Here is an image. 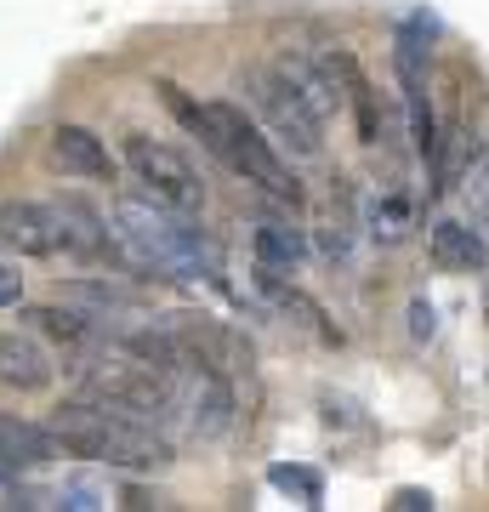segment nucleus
Returning a JSON list of instances; mask_svg holds the SVG:
<instances>
[{"label":"nucleus","instance_id":"6e6552de","mask_svg":"<svg viewBox=\"0 0 489 512\" xmlns=\"http://www.w3.org/2000/svg\"><path fill=\"white\" fill-rule=\"evenodd\" d=\"M46 154H52V165L63 171V177H80V183H114V154L109 143L97 137V131L86 126H52V137H46Z\"/></svg>","mask_w":489,"mask_h":512},{"label":"nucleus","instance_id":"7ed1b4c3","mask_svg":"<svg viewBox=\"0 0 489 512\" xmlns=\"http://www.w3.org/2000/svg\"><path fill=\"white\" fill-rule=\"evenodd\" d=\"M114 234L131 262L160 268L171 279H217L222 256L217 245L188 222V211H171L160 200H120L114 205Z\"/></svg>","mask_w":489,"mask_h":512},{"label":"nucleus","instance_id":"412c9836","mask_svg":"<svg viewBox=\"0 0 489 512\" xmlns=\"http://www.w3.org/2000/svg\"><path fill=\"white\" fill-rule=\"evenodd\" d=\"M410 330H416V336H433V308H427V302L410 308Z\"/></svg>","mask_w":489,"mask_h":512},{"label":"nucleus","instance_id":"6ab92c4d","mask_svg":"<svg viewBox=\"0 0 489 512\" xmlns=\"http://www.w3.org/2000/svg\"><path fill=\"white\" fill-rule=\"evenodd\" d=\"M393 512H433V495L427 490H399L393 495Z\"/></svg>","mask_w":489,"mask_h":512},{"label":"nucleus","instance_id":"f3484780","mask_svg":"<svg viewBox=\"0 0 489 512\" xmlns=\"http://www.w3.org/2000/svg\"><path fill=\"white\" fill-rule=\"evenodd\" d=\"M268 484L296 495L302 507H319V501H325V478L313 473V467H285V461H279V467H268Z\"/></svg>","mask_w":489,"mask_h":512},{"label":"nucleus","instance_id":"a211bd4d","mask_svg":"<svg viewBox=\"0 0 489 512\" xmlns=\"http://www.w3.org/2000/svg\"><path fill=\"white\" fill-rule=\"evenodd\" d=\"M461 188H467V200H472V205H489V160L472 165L467 177H461Z\"/></svg>","mask_w":489,"mask_h":512},{"label":"nucleus","instance_id":"2eb2a0df","mask_svg":"<svg viewBox=\"0 0 489 512\" xmlns=\"http://www.w3.org/2000/svg\"><path fill=\"white\" fill-rule=\"evenodd\" d=\"M472 160H478V143H472L467 126H455L450 137H438V148H433V194L461 188V177L472 171Z\"/></svg>","mask_w":489,"mask_h":512},{"label":"nucleus","instance_id":"39448f33","mask_svg":"<svg viewBox=\"0 0 489 512\" xmlns=\"http://www.w3.org/2000/svg\"><path fill=\"white\" fill-rule=\"evenodd\" d=\"M239 86H245V97H251V109L268 120V131H273V143H279V148L302 154V160H319V154H325V137H319V131H325V120H319V114H313L296 92H290L273 69H251Z\"/></svg>","mask_w":489,"mask_h":512},{"label":"nucleus","instance_id":"f257e3e1","mask_svg":"<svg viewBox=\"0 0 489 512\" xmlns=\"http://www.w3.org/2000/svg\"><path fill=\"white\" fill-rule=\"evenodd\" d=\"M165 103L177 109V120L194 137H200L211 154H217L234 177H245V183L268 188V194H279V200L302 205V183H296V171H290L285 160H279V148L262 137V126H256L245 109H234V103H188V97L177 92V86H165Z\"/></svg>","mask_w":489,"mask_h":512},{"label":"nucleus","instance_id":"f03ea898","mask_svg":"<svg viewBox=\"0 0 489 512\" xmlns=\"http://www.w3.org/2000/svg\"><path fill=\"white\" fill-rule=\"evenodd\" d=\"M46 427L63 444V456L103 461V467H120V473H160V467H171V439L160 427L120 416V410H109L97 399H69L63 410H52Z\"/></svg>","mask_w":489,"mask_h":512},{"label":"nucleus","instance_id":"f8f14e48","mask_svg":"<svg viewBox=\"0 0 489 512\" xmlns=\"http://www.w3.org/2000/svg\"><path fill=\"white\" fill-rule=\"evenodd\" d=\"M57 456H63V444L52 439V427H35V421L0 410V473H35Z\"/></svg>","mask_w":489,"mask_h":512},{"label":"nucleus","instance_id":"1a4fd4ad","mask_svg":"<svg viewBox=\"0 0 489 512\" xmlns=\"http://www.w3.org/2000/svg\"><path fill=\"white\" fill-rule=\"evenodd\" d=\"M273 74L285 80L290 92L302 97L319 120H330V114L342 109V92H336V63H319V57L308 52H279L273 57Z\"/></svg>","mask_w":489,"mask_h":512},{"label":"nucleus","instance_id":"4468645a","mask_svg":"<svg viewBox=\"0 0 489 512\" xmlns=\"http://www.w3.org/2000/svg\"><path fill=\"white\" fill-rule=\"evenodd\" d=\"M251 245H256V268H273V274H290V268L308 262V239L290 222H256Z\"/></svg>","mask_w":489,"mask_h":512},{"label":"nucleus","instance_id":"dca6fc26","mask_svg":"<svg viewBox=\"0 0 489 512\" xmlns=\"http://www.w3.org/2000/svg\"><path fill=\"white\" fill-rule=\"evenodd\" d=\"M410 217H416V211H410V200H404V194H387V200H376L370 205V239H381V245H399L404 234H410Z\"/></svg>","mask_w":489,"mask_h":512},{"label":"nucleus","instance_id":"ddd939ff","mask_svg":"<svg viewBox=\"0 0 489 512\" xmlns=\"http://www.w3.org/2000/svg\"><path fill=\"white\" fill-rule=\"evenodd\" d=\"M29 325L46 330V336H52V342H63L69 353H91L97 342H103V319H97V313L57 308V302H46V308H29Z\"/></svg>","mask_w":489,"mask_h":512},{"label":"nucleus","instance_id":"9d476101","mask_svg":"<svg viewBox=\"0 0 489 512\" xmlns=\"http://www.w3.org/2000/svg\"><path fill=\"white\" fill-rule=\"evenodd\" d=\"M52 376H57L52 353L40 348L35 336L0 330V387H12V393H46Z\"/></svg>","mask_w":489,"mask_h":512},{"label":"nucleus","instance_id":"20e7f679","mask_svg":"<svg viewBox=\"0 0 489 512\" xmlns=\"http://www.w3.org/2000/svg\"><path fill=\"white\" fill-rule=\"evenodd\" d=\"M126 165H131V177L143 183L148 200L171 205V211H188V217L205 205V177L194 171V160H188L182 148L160 143V137H148V131H131Z\"/></svg>","mask_w":489,"mask_h":512},{"label":"nucleus","instance_id":"aec40b11","mask_svg":"<svg viewBox=\"0 0 489 512\" xmlns=\"http://www.w3.org/2000/svg\"><path fill=\"white\" fill-rule=\"evenodd\" d=\"M18 296H23V274L18 268H0V308H12Z\"/></svg>","mask_w":489,"mask_h":512},{"label":"nucleus","instance_id":"9b49d317","mask_svg":"<svg viewBox=\"0 0 489 512\" xmlns=\"http://www.w3.org/2000/svg\"><path fill=\"white\" fill-rule=\"evenodd\" d=\"M427 256H433L444 274H472V268H489V239H484L478 222L444 217V222H433V234H427Z\"/></svg>","mask_w":489,"mask_h":512},{"label":"nucleus","instance_id":"0eeeda50","mask_svg":"<svg viewBox=\"0 0 489 512\" xmlns=\"http://www.w3.org/2000/svg\"><path fill=\"white\" fill-rule=\"evenodd\" d=\"M0 245L18 251V256H69V239H63L57 205H40V200L0 205Z\"/></svg>","mask_w":489,"mask_h":512},{"label":"nucleus","instance_id":"423d86ee","mask_svg":"<svg viewBox=\"0 0 489 512\" xmlns=\"http://www.w3.org/2000/svg\"><path fill=\"white\" fill-rule=\"evenodd\" d=\"M160 319L182 342L188 365L217 370V376H228V382H234V376H251L256 353H251V342H245L234 325H222V319H211V313H160Z\"/></svg>","mask_w":489,"mask_h":512}]
</instances>
